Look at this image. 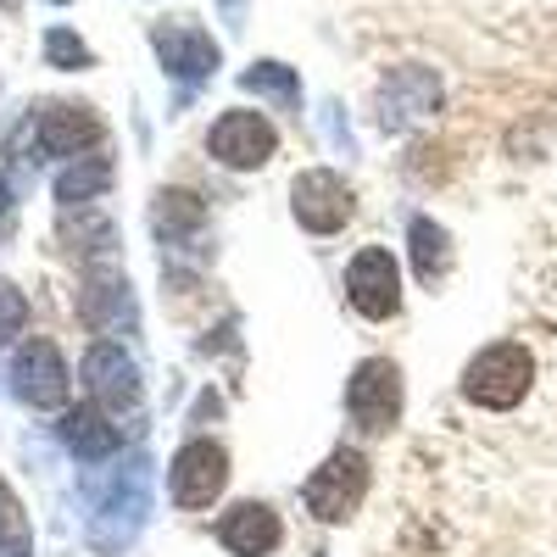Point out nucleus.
I'll return each instance as SVG.
<instances>
[{
  "label": "nucleus",
  "instance_id": "f257e3e1",
  "mask_svg": "<svg viewBox=\"0 0 557 557\" xmlns=\"http://www.w3.org/2000/svg\"><path fill=\"white\" fill-rule=\"evenodd\" d=\"M530 385H535V357L519 341H496L462 368V396L485 412H513L530 396Z\"/></svg>",
  "mask_w": 557,
  "mask_h": 557
},
{
  "label": "nucleus",
  "instance_id": "f03ea898",
  "mask_svg": "<svg viewBox=\"0 0 557 557\" xmlns=\"http://www.w3.org/2000/svg\"><path fill=\"white\" fill-rule=\"evenodd\" d=\"M301 496H307V507H312V519H323V524L351 519L357 507H362V496H368V457L351 451V446L330 451V457H323V469L307 480Z\"/></svg>",
  "mask_w": 557,
  "mask_h": 557
},
{
  "label": "nucleus",
  "instance_id": "7ed1b4c3",
  "mask_svg": "<svg viewBox=\"0 0 557 557\" xmlns=\"http://www.w3.org/2000/svg\"><path fill=\"white\" fill-rule=\"evenodd\" d=\"M346 412H351V424L368 430V435L391 430L396 418H401V368L391 357L357 362V374L346 385Z\"/></svg>",
  "mask_w": 557,
  "mask_h": 557
},
{
  "label": "nucleus",
  "instance_id": "20e7f679",
  "mask_svg": "<svg viewBox=\"0 0 557 557\" xmlns=\"http://www.w3.org/2000/svg\"><path fill=\"white\" fill-rule=\"evenodd\" d=\"M228 485V451L218 441H190L168 462V491L178 507H212V496Z\"/></svg>",
  "mask_w": 557,
  "mask_h": 557
},
{
  "label": "nucleus",
  "instance_id": "39448f33",
  "mask_svg": "<svg viewBox=\"0 0 557 557\" xmlns=\"http://www.w3.org/2000/svg\"><path fill=\"white\" fill-rule=\"evenodd\" d=\"M346 296L362 318H396L401 307V273H396V257L385 246H362L346 268Z\"/></svg>",
  "mask_w": 557,
  "mask_h": 557
},
{
  "label": "nucleus",
  "instance_id": "423d86ee",
  "mask_svg": "<svg viewBox=\"0 0 557 557\" xmlns=\"http://www.w3.org/2000/svg\"><path fill=\"white\" fill-rule=\"evenodd\" d=\"M273 146H278L273 123H268L262 112H246V107L223 112V117L212 123V134H207V151H212L223 168H262V162L273 157Z\"/></svg>",
  "mask_w": 557,
  "mask_h": 557
},
{
  "label": "nucleus",
  "instance_id": "0eeeda50",
  "mask_svg": "<svg viewBox=\"0 0 557 557\" xmlns=\"http://www.w3.org/2000/svg\"><path fill=\"white\" fill-rule=\"evenodd\" d=\"M290 207H296V223L312 228V235H335V228L351 223V190L330 168H307L290 190Z\"/></svg>",
  "mask_w": 557,
  "mask_h": 557
},
{
  "label": "nucleus",
  "instance_id": "6e6552de",
  "mask_svg": "<svg viewBox=\"0 0 557 557\" xmlns=\"http://www.w3.org/2000/svg\"><path fill=\"white\" fill-rule=\"evenodd\" d=\"M12 391L23 407H62L67 401V362L51 341H28L12 362Z\"/></svg>",
  "mask_w": 557,
  "mask_h": 557
},
{
  "label": "nucleus",
  "instance_id": "1a4fd4ad",
  "mask_svg": "<svg viewBox=\"0 0 557 557\" xmlns=\"http://www.w3.org/2000/svg\"><path fill=\"white\" fill-rule=\"evenodd\" d=\"M435 107H441V78L430 67H396L380 89V123L391 134H401L418 117H430Z\"/></svg>",
  "mask_w": 557,
  "mask_h": 557
},
{
  "label": "nucleus",
  "instance_id": "9d476101",
  "mask_svg": "<svg viewBox=\"0 0 557 557\" xmlns=\"http://www.w3.org/2000/svg\"><path fill=\"white\" fill-rule=\"evenodd\" d=\"M84 385H89V396H96L107 412L139 407V368H134V357H123V346H112V341L89 346V357H84Z\"/></svg>",
  "mask_w": 557,
  "mask_h": 557
},
{
  "label": "nucleus",
  "instance_id": "9b49d317",
  "mask_svg": "<svg viewBox=\"0 0 557 557\" xmlns=\"http://www.w3.org/2000/svg\"><path fill=\"white\" fill-rule=\"evenodd\" d=\"M151 45H157L162 67H168L173 78H184V84H196V78H207V73L218 67V45H212L196 23H157Z\"/></svg>",
  "mask_w": 557,
  "mask_h": 557
},
{
  "label": "nucleus",
  "instance_id": "f8f14e48",
  "mask_svg": "<svg viewBox=\"0 0 557 557\" xmlns=\"http://www.w3.org/2000/svg\"><path fill=\"white\" fill-rule=\"evenodd\" d=\"M218 541H223V552H235V557H268L278 541H285V524H278L273 507L240 502V507H228V513L218 519Z\"/></svg>",
  "mask_w": 557,
  "mask_h": 557
},
{
  "label": "nucleus",
  "instance_id": "ddd939ff",
  "mask_svg": "<svg viewBox=\"0 0 557 557\" xmlns=\"http://www.w3.org/2000/svg\"><path fill=\"white\" fill-rule=\"evenodd\" d=\"M34 139H39L45 157H78L84 146H96V139H101V117L89 107H73V101H51L39 112Z\"/></svg>",
  "mask_w": 557,
  "mask_h": 557
},
{
  "label": "nucleus",
  "instance_id": "4468645a",
  "mask_svg": "<svg viewBox=\"0 0 557 557\" xmlns=\"http://www.w3.org/2000/svg\"><path fill=\"white\" fill-rule=\"evenodd\" d=\"M139 519H146V462H134V474H128V491L117 485L112 496H107V507L96 519H89V541H96L101 552H117L134 530H139Z\"/></svg>",
  "mask_w": 557,
  "mask_h": 557
},
{
  "label": "nucleus",
  "instance_id": "2eb2a0df",
  "mask_svg": "<svg viewBox=\"0 0 557 557\" xmlns=\"http://www.w3.org/2000/svg\"><path fill=\"white\" fill-rule=\"evenodd\" d=\"M89 330H134V296H128V278H89L84 285V301H78Z\"/></svg>",
  "mask_w": 557,
  "mask_h": 557
},
{
  "label": "nucleus",
  "instance_id": "dca6fc26",
  "mask_svg": "<svg viewBox=\"0 0 557 557\" xmlns=\"http://www.w3.org/2000/svg\"><path fill=\"white\" fill-rule=\"evenodd\" d=\"M62 441H67V451L73 457H84V462H101V457H112L117 451V424L101 412V407H73L67 418H62Z\"/></svg>",
  "mask_w": 557,
  "mask_h": 557
},
{
  "label": "nucleus",
  "instance_id": "f3484780",
  "mask_svg": "<svg viewBox=\"0 0 557 557\" xmlns=\"http://www.w3.org/2000/svg\"><path fill=\"white\" fill-rule=\"evenodd\" d=\"M407 240H412V268H418V278H424V285H435V278L451 268V240H446V228H441L435 218H412Z\"/></svg>",
  "mask_w": 557,
  "mask_h": 557
},
{
  "label": "nucleus",
  "instance_id": "a211bd4d",
  "mask_svg": "<svg viewBox=\"0 0 557 557\" xmlns=\"http://www.w3.org/2000/svg\"><path fill=\"white\" fill-rule=\"evenodd\" d=\"M107 184H112V162H107V157H84V162H73V168L57 178V201H62V207H84V201H96Z\"/></svg>",
  "mask_w": 557,
  "mask_h": 557
},
{
  "label": "nucleus",
  "instance_id": "6ab92c4d",
  "mask_svg": "<svg viewBox=\"0 0 557 557\" xmlns=\"http://www.w3.org/2000/svg\"><path fill=\"white\" fill-rule=\"evenodd\" d=\"M201 201L190 190H162L157 196V235L162 240H178V235H190V228H201Z\"/></svg>",
  "mask_w": 557,
  "mask_h": 557
},
{
  "label": "nucleus",
  "instance_id": "aec40b11",
  "mask_svg": "<svg viewBox=\"0 0 557 557\" xmlns=\"http://www.w3.org/2000/svg\"><path fill=\"white\" fill-rule=\"evenodd\" d=\"M240 84L257 89V96H273L278 107H301V84H296V73L285 62H251L240 73Z\"/></svg>",
  "mask_w": 557,
  "mask_h": 557
},
{
  "label": "nucleus",
  "instance_id": "412c9836",
  "mask_svg": "<svg viewBox=\"0 0 557 557\" xmlns=\"http://www.w3.org/2000/svg\"><path fill=\"white\" fill-rule=\"evenodd\" d=\"M0 557H34V535L23 519V502L12 496V485L0 480Z\"/></svg>",
  "mask_w": 557,
  "mask_h": 557
},
{
  "label": "nucleus",
  "instance_id": "4be33fe9",
  "mask_svg": "<svg viewBox=\"0 0 557 557\" xmlns=\"http://www.w3.org/2000/svg\"><path fill=\"white\" fill-rule=\"evenodd\" d=\"M45 62H51V67H89V45L78 39V34H67V28H51V34H45Z\"/></svg>",
  "mask_w": 557,
  "mask_h": 557
},
{
  "label": "nucleus",
  "instance_id": "5701e85b",
  "mask_svg": "<svg viewBox=\"0 0 557 557\" xmlns=\"http://www.w3.org/2000/svg\"><path fill=\"white\" fill-rule=\"evenodd\" d=\"M23 323H28V301L17 285H0V346H7L12 335H23Z\"/></svg>",
  "mask_w": 557,
  "mask_h": 557
},
{
  "label": "nucleus",
  "instance_id": "b1692460",
  "mask_svg": "<svg viewBox=\"0 0 557 557\" xmlns=\"http://www.w3.org/2000/svg\"><path fill=\"white\" fill-rule=\"evenodd\" d=\"M7 201H12V190H7V178H0V218H7Z\"/></svg>",
  "mask_w": 557,
  "mask_h": 557
},
{
  "label": "nucleus",
  "instance_id": "393cba45",
  "mask_svg": "<svg viewBox=\"0 0 557 557\" xmlns=\"http://www.w3.org/2000/svg\"><path fill=\"white\" fill-rule=\"evenodd\" d=\"M0 7H7V12H17V0H0Z\"/></svg>",
  "mask_w": 557,
  "mask_h": 557
},
{
  "label": "nucleus",
  "instance_id": "a878e982",
  "mask_svg": "<svg viewBox=\"0 0 557 557\" xmlns=\"http://www.w3.org/2000/svg\"><path fill=\"white\" fill-rule=\"evenodd\" d=\"M57 7H67V0H57Z\"/></svg>",
  "mask_w": 557,
  "mask_h": 557
}]
</instances>
